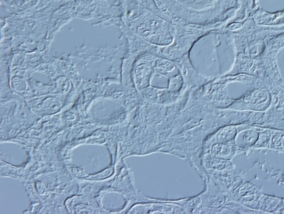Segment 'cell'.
Returning <instances> with one entry per match:
<instances>
[{
	"instance_id": "6da1fadb",
	"label": "cell",
	"mask_w": 284,
	"mask_h": 214,
	"mask_svg": "<svg viewBox=\"0 0 284 214\" xmlns=\"http://www.w3.org/2000/svg\"><path fill=\"white\" fill-rule=\"evenodd\" d=\"M259 210L265 211L266 212L284 213L283 200L263 195Z\"/></svg>"
},
{
	"instance_id": "7a4b0ae2",
	"label": "cell",
	"mask_w": 284,
	"mask_h": 214,
	"mask_svg": "<svg viewBox=\"0 0 284 214\" xmlns=\"http://www.w3.org/2000/svg\"><path fill=\"white\" fill-rule=\"evenodd\" d=\"M259 133L256 142L253 144L251 148L256 149H270L271 140V128L268 127H262L255 126Z\"/></svg>"
},
{
	"instance_id": "3957f363",
	"label": "cell",
	"mask_w": 284,
	"mask_h": 214,
	"mask_svg": "<svg viewBox=\"0 0 284 214\" xmlns=\"http://www.w3.org/2000/svg\"><path fill=\"white\" fill-rule=\"evenodd\" d=\"M270 149L284 153V130L271 128Z\"/></svg>"
},
{
	"instance_id": "277c9868",
	"label": "cell",
	"mask_w": 284,
	"mask_h": 214,
	"mask_svg": "<svg viewBox=\"0 0 284 214\" xmlns=\"http://www.w3.org/2000/svg\"><path fill=\"white\" fill-rule=\"evenodd\" d=\"M259 133L255 126L246 129L244 130L243 141L245 143V147L242 148L248 151H251V148L257 141Z\"/></svg>"
},
{
	"instance_id": "5b68a950",
	"label": "cell",
	"mask_w": 284,
	"mask_h": 214,
	"mask_svg": "<svg viewBox=\"0 0 284 214\" xmlns=\"http://www.w3.org/2000/svg\"><path fill=\"white\" fill-rule=\"evenodd\" d=\"M284 46V38L281 39L280 41L276 43L275 47L279 48Z\"/></svg>"
},
{
	"instance_id": "8992f818",
	"label": "cell",
	"mask_w": 284,
	"mask_h": 214,
	"mask_svg": "<svg viewBox=\"0 0 284 214\" xmlns=\"http://www.w3.org/2000/svg\"><path fill=\"white\" fill-rule=\"evenodd\" d=\"M283 203H284V200H283Z\"/></svg>"
}]
</instances>
